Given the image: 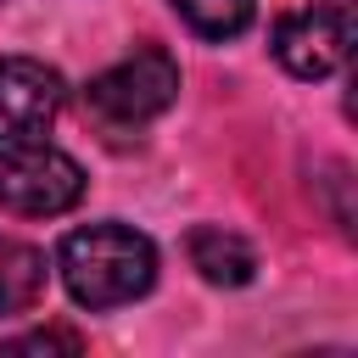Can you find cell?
I'll return each instance as SVG.
<instances>
[{
	"label": "cell",
	"mask_w": 358,
	"mask_h": 358,
	"mask_svg": "<svg viewBox=\"0 0 358 358\" xmlns=\"http://www.w3.org/2000/svg\"><path fill=\"white\" fill-rule=\"evenodd\" d=\"M56 268H62V285L78 308L106 313V308H123L157 285V246H151V235H140L117 218H101V224H84L62 241Z\"/></svg>",
	"instance_id": "6da1fadb"
},
{
	"label": "cell",
	"mask_w": 358,
	"mask_h": 358,
	"mask_svg": "<svg viewBox=\"0 0 358 358\" xmlns=\"http://www.w3.org/2000/svg\"><path fill=\"white\" fill-rule=\"evenodd\" d=\"M179 101V62L162 45H140L123 62H112L106 73L90 78L84 106L106 123V129H145L151 117H162Z\"/></svg>",
	"instance_id": "7a4b0ae2"
},
{
	"label": "cell",
	"mask_w": 358,
	"mask_h": 358,
	"mask_svg": "<svg viewBox=\"0 0 358 358\" xmlns=\"http://www.w3.org/2000/svg\"><path fill=\"white\" fill-rule=\"evenodd\" d=\"M84 201V168L50 145V140H28V145H6L0 151V207L17 218H56L73 213Z\"/></svg>",
	"instance_id": "3957f363"
},
{
	"label": "cell",
	"mask_w": 358,
	"mask_h": 358,
	"mask_svg": "<svg viewBox=\"0 0 358 358\" xmlns=\"http://www.w3.org/2000/svg\"><path fill=\"white\" fill-rule=\"evenodd\" d=\"M274 62L291 78H330L352 50V0H308L274 22Z\"/></svg>",
	"instance_id": "277c9868"
},
{
	"label": "cell",
	"mask_w": 358,
	"mask_h": 358,
	"mask_svg": "<svg viewBox=\"0 0 358 358\" xmlns=\"http://www.w3.org/2000/svg\"><path fill=\"white\" fill-rule=\"evenodd\" d=\"M62 73L34 62V56H0V151L45 140L50 123L62 117Z\"/></svg>",
	"instance_id": "5b68a950"
},
{
	"label": "cell",
	"mask_w": 358,
	"mask_h": 358,
	"mask_svg": "<svg viewBox=\"0 0 358 358\" xmlns=\"http://www.w3.org/2000/svg\"><path fill=\"white\" fill-rule=\"evenodd\" d=\"M185 252H190V268H196L207 285H246V280H252V268H257L252 246H246L241 235L218 229V224H201V229H190Z\"/></svg>",
	"instance_id": "8992f818"
},
{
	"label": "cell",
	"mask_w": 358,
	"mask_h": 358,
	"mask_svg": "<svg viewBox=\"0 0 358 358\" xmlns=\"http://www.w3.org/2000/svg\"><path fill=\"white\" fill-rule=\"evenodd\" d=\"M45 296V252L0 235V313H28Z\"/></svg>",
	"instance_id": "52a82bcc"
},
{
	"label": "cell",
	"mask_w": 358,
	"mask_h": 358,
	"mask_svg": "<svg viewBox=\"0 0 358 358\" xmlns=\"http://www.w3.org/2000/svg\"><path fill=\"white\" fill-rule=\"evenodd\" d=\"M173 11H179L185 28L201 34V39H235V34L252 28L257 0H173Z\"/></svg>",
	"instance_id": "ba28073f"
},
{
	"label": "cell",
	"mask_w": 358,
	"mask_h": 358,
	"mask_svg": "<svg viewBox=\"0 0 358 358\" xmlns=\"http://www.w3.org/2000/svg\"><path fill=\"white\" fill-rule=\"evenodd\" d=\"M84 341L73 330H34V336H11L0 352H78Z\"/></svg>",
	"instance_id": "9c48e42d"
}]
</instances>
